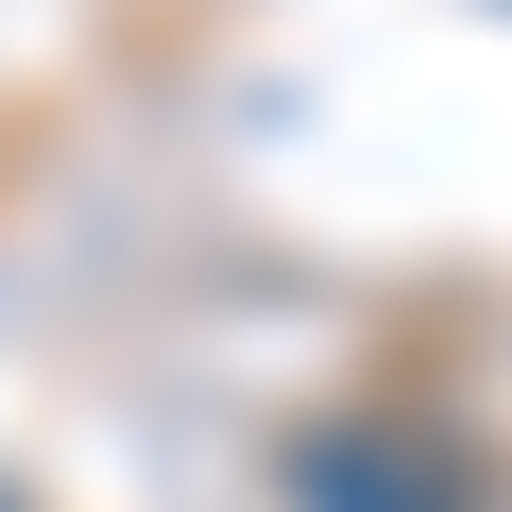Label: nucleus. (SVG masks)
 <instances>
[{
	"instance_id": "f257e3e1",
	"label": "nucleus",
	"mask_w": 512,
	"mask_h": 512,
	"mask_svg": "<svg viewBox=\"0 0 512 512\" xmlns=\"http://www.w3.org/2000/svg\"><path fill=\"white\" fill-rule=\"evenodd\" d=\"M0 512H18V495H0Z\"/></svg>"
}]
</instances>
